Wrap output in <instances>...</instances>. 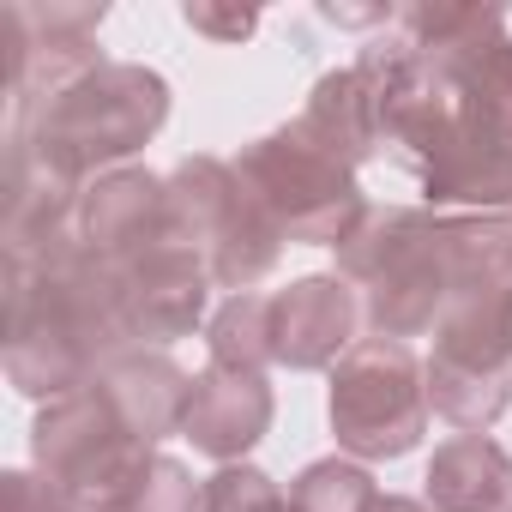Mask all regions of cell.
I'll list each match as a JSON object with an SVG mask.
<instances>
[{
  "mask_svg": "<svg viewBox=\"0 0 512 512\" xmlns=\"http://www.w3.org/2000/svg\"><path fill=\"white\" fill-rule=\"evenodd\" d=\"M163 121H169V79L139 61H103L67 91L13 115V157L61 175L67 187H85L121 169L133 151H145Z\"/></svg>",
  "mask_w": 512,
  "mask_h": 512,
  "instance_id": "277c9868",
  "label": "cell"
},
{
  "mask_svg": "<svg viewBox=\"0 0 512 512\" xmlns=\"http://www.w3.org/2000/svg\"><path fill=\"white\" fill-rule=\"evenodd\" d=\"M356 326H362V302H356V290L338 272L296 278L290 290L272 296V350H278V368H296V374L338 368L350 356V344H356Z\"/></svg>",
  "mask_w": 512,
  "mask_h": 512,
  "instance_id": "7c38bea8",
  "label": "cell"
},
{
  "mask_svg": "<svg viewBox=\"0 0 512 512\" xmlns=\"http://www.w3.org/2000/svg\"><path fill=\"white\" fill-rule=\"evenodd\" d=\"M356 73L374 91L380 151L428 211H512V37L506 7H398Z\"/></svg>",
  "mask_w": 512,
  "mask_h": 512,
  "instance_id": "6da1fadb",
  "label": "cell"
},
{
  "mask_svg": "<svg viewBox=\"0 0 512 512\" xmlns=\"http://www.w3.org/2000/svg\"><path fill=\"white\" fill-rule=\"evenodd\" d=\"M181 19L199 37H217V43H241V37H253V25H260V13H247V7H205V0H187Z\"/></svg>",
  "mask_w": 512,
  "mask_h": 512,
  "instance_id": "603a6c76",
  "label": "cell"
},
{
  "mask_svg": "<svg viewBox=\"0 0 512 512\" xmlns=\"http://www.w3.org/2000/svg\"><path fill=\"white\" fill-rule=\"evenodd\" d=\"M7 512H73V500L43 470H7Z\"/></svg>",
  "mask_w": 512,
  "mask_h": 512,
  "instance_id": "7402d4cb",
  "label": "cell"
},
{
  "mask_svg": "<svg viewBox=\"0 0 512 512\" xmlns=\"http://www.w3.org/2000/svg\"><path fill=\"white\" fill-rule=\"evenodd\" d=\"M512 266V211H422L368 205L338 241V278L362 290L374 338H422L458 290Z\"/></svg>",
  "mask_w": 512,
  "mask_h": 512,
  "instance_id": "7a4b0ae2",
  "label": "cell"
},
{
  "mask_svg": "<svg viewBox=\"0 0 512 512\" xmlns=\"http://www.w3.org/2000/svg\"><path fill=\"white\" fill-rule=\"evenodd\" d=\"M91 386H97L103 404L127 422V434L145 440V446H157V440H169V434L187 428L193 374H181L163 350H139V344H133V350H121L115 362H103Z\"/></svg>",
  "mask_w": 512,
  "mask_h": 512,
  "instance_id": "5bb4252c",
  "label": "cell"
},
{
  "mask_svg": "<svg viewBox=\"0 0 512 512\" xmlns=\"http://www.w3.org/2000/svg\"><path fill=\"white\" fill-rule=\"evenodd\" d=\"M205 344H211V362H217V368L266 374V368L278 362V350H272V296H260V290L229 296V302L211 314Z\"/></svg>",
  "mask_w": 512,
  "mask_h": 512,
  "instance_id": "e0dca14e",
  "label": "cell"
},
{
  "mask_svg": "<svg viewBox=\"0 0 512 512\" xmlns=\"http://www.w3.org/2000/svg\"><path fill=\"white\" fill-rule=\"evenodd\" d=\"M272 386L266 374H247V368H199L193 374V404H187V440L193 452L217 458V464H235L241 452H253L272 428Z\"/></svg>",
  "mask_w": 512,
  "mask_h": 512,
  "instance_id": "4fadbf2b",
  "label": "cell"
},
{
  "mask_svg": "<svg viewBox=\"0 0 512 512\" xmlns=\"http://www.w3.org/2000/svg\"><path fill=\"white\" fill-rule=\"evenodd\" d=\"M422 380H428V410H440L452 428L464 434H482L506 416L512 404V380H494V374H470V368H452V362H422Z\"/></svg>",
  "mask_w": 512,
  "mask_h": 512,
  "instance_id": "ac0fdd59",
  "label": "cell"
},
{
  "mask_svg": "<svg viewBox=\"0 0 512 512\" xmlns=\"http://www.w3.org/2000/svg\"><path fill=\"white\" fill-rule=\"evenodd\" d=\"M205 302H211V266L187 241H163L121 272V308H127L133 344L187 338L205 320Z\"/></svg>",
  "mask_w": 512,
  "mask_h": 512,
  "instance_id": "8fae6325",
  "label": "cell"
},
{
  "mask_svg": "<svg viewBox=\"0 0 512 512\" xmlns=\"http://www.w3.org/2000/svg\"><path fill=\"white\" fill-rule=\"evenodd\" d=\"M205 512H296L290 494L253 464H223L205 482Z\"/></svg>",
  "mask_w": 512,
  "mask_h": 512,
  "instance_id": "44dd1931",
  "label": "cell"
},
{
  "mask_svg": "<svg viewBox=\"0 0 512 512\" xmlns=\"http://www.w3.org/2000/svg\"><path fill=\"white\" fill-rule=\"evenodd\" d=\"M73 235L103 266L127 272L151 247L175 241V229H169V181L139 169V163H121V169L85 181L79 211H73Z\"/></svg>",
  "mask_w": 512,
  "mask_h": 512,
  "instance_id": "30bf717a",
  "label": "cell"
},
{
  "mask_svg": "<svg viewBox=\"0 0 512 512\" xmlns=\"http://www.w3.org/2000/svg\"><path fill=\"white\" fill-rule=\"evenodd\" d=\"M163 181H169V229H175V241H187L211 266V284L247 296L278 266L284 229L272 223V211L260 199H253V187L235 175V163L187 157Z\"/></svg>",
  "mask_w": 512,
  "mask_h": 512,
  "instance_id": "5b68a950",
  "label": "cell"
},
{
  "mask_svg": "<svg viewBox=\"0 0 512 512\" xmlns=\"http://www.w3.org/2000/svg\"><path fill=\"white\" fill-rule=\"evenodd\" d=\"M290 506L296 512H374L380 506V488H374V476L362 464L320 458V464H308L290 482Z\"/></svg>",
  "mask_w": 512,
  "mask_h": 512,
  "instance_id": "d6986e66",
  "label": "cell"
},
{
  "mask_svg": "<svg viewBox=\"0 0 512 512\" xmlns=\"http://www.w3.org/2000/svg\"><path fill=\"white\" fill-rule=\"evenodd\" d=\"M338 163H350V169H362L368 157H380V121H374V91H368V79L356 73V67H344V73H326V79H314V91H308V109L296 115Z\"/></svg>",
  "mask_w": 512,
  "mask_h": 512,
  "instance_id": "2e32d148",
  "label": "cell"
},
{
  "mask_svg": "<svg viewBox=\"0 0 512 512\" xmlns=\"http://www.w3.org/2000/svg\"><path fill=\"white\" fill-rule=\"evenodd\" d=\"M31 458L73 500V512H115L133 494V482L151 470V446L127 434V422L103 404L97 386H85L37 416Z\"/></svg>",
  "mask_w": 512,
  "mask_h": 512,
  "instance_id": "ba28073f",
  "label": "cell"
},
{
  "mask_svg": "<svg viewBox=\"0 0 512 512\" xmlns=\"http://www.w3.org/2000/svg\"><path fill=\"white\" fill-rule=\"evenodd\" d=\"M235 175L253 187L272 211V223L284 229V241H308V247H338L362 217H368V193L356 181L350 163H338L302 121L253 139L235 157Z\"/></svg>",
  "mask_w": 512,
  "mask_h": 512,
  "instance_id": "8992f818",
  "label": "cell"
},
{
  "mask_svg": "<svg viewBox=\"0 0 512 512\" xmlns=\"http://www.w3.org/2000/svg\"><path fill=\"white\" fill-rule=\"evenodd\" d=\"M115 512H205V482H193V470L175 458H151V470Z\"/></svg>",
  "mask_w": 512,
  "mask_h": 512,
  "instance_id": "ffe728a7",
  "label": "cell"
},
{
  "mask_svg": "<svg viewBox=\"0 0 512 512\" xmlns=\"http://www.w3.org/2000/svg\"><path fill=\"white\" fill-rule=\"evenodd\" d=\"M332 434L350 458H404L428 434V380L404 338H356L332 368Z\"/></svg>",
  "mask_w": 512,
  "mask_h": 512,
  "instance_id": "52a82bcc",
  "label": "cell"
},
{
  "mask_svg": "<svg viewBox=\"0 0 512 512\" xmlns=\"http://www.w3.org/2000/svg\"><path fill=\"white\" fill-rule=\"evenodd\" d=\"M422 482L434 512H512V458L488 434H452L434 446Z\"/></svg>",
  "mask_w": 512,
  "mask_h": 512,
  "instance_id": "9a60e30c",
  "label": "cell"
},
{
  "mask_svg": "<svg viewBox=\"0 0 512 512\" xmlns=\"http://www.w3.org/2000/svg\"><path fill=\"white\" fill-rule=\"evenodd\" d=\"M97 31H103V7H7L0 13L13 115L37 109L43 97L67 91L73 79L103 67Z\"/></svg>",
  "mask_w": 512,
  "mask_h": 512,
  "instance_id": "9c48e42d",
  "label": "cell"
},
{
  "mask_svg": "<svg viewBox=\"0 0 512 512\" xmlns=\"http://www.w3.org/2000/svg\"><path fill=\"white\" fill-rule=\"evenodd\" d=\"M374 512H434V506H428V500H404V494H380Z\"/></svg>",
  "mask_w": 512,
  "mask_h": 512,
  "instance_id": "cb8c5ba5",
  "label": "cell"
},
{
  "mask_svg": "<svg viewBox=\"0 0 512 512\" xmlns=\"http://www.w3.org/2000/svg\"><path fill=\"white\" fill-rule=\"evenodd\" d=\"M121 350H133L121 272L85 253L79 235L49 260H7V380L25 398L61 404Z\"/></svg>",
  "mask_w": 512,
  "mask_h": 512,
  "instance_id": "3957f363",
  "label": "cell"
}]
</instances>
